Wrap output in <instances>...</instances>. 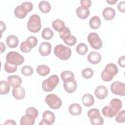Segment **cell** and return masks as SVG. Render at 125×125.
I'll return each mask as SVG.
<instances>
[{
    "label": "cell",
    "instance_id": "cell-16",
    "mask_svg": "<svg viewBox=\"0 0 125 125\" xmlns=\"http://www.w3.org/2000/svg\"><path fill=\"white\" fill-rule=\"evenodd\" d=\"M28 13L27 9L22 4L17 6L14 10V14L19 19L24 18Z\"/></svg>",
    "mask_w": 125,
    "mask_h": 125
},
{
    "label": "cell",
    "instance_id": "cell-5",
    "mask_svg": "<svg viewBox=\"0 0 125 125\" xmlns=\"http://www.w3.org/2000/svg\"><path fill=\"white\" fill-rule=\"evenodd\" d=\"M59 77L57 75H53L43 81L42 87L44 91L50 92L54 90L59 83Z\"/></svg>",
    "mask_w": 125,
    "mask_h": 125
},
{
    "label": "cell",
    "instance_id": "cell-32",
    "mask_svg": "<svg viewBox=\"0 0 125 125\" xmlns=\"http://www.w3.org/2000/svg\"><path fill=\"white\" fill-rule=\"evenodd\" d=\"M61 78L63 82L74 79V73L70 71H63L61 73Z\"/></svg>",
    "mask_w": 125,
    "mask_h": 125
},
{
    "label": "cell",
    "instance_id": "cell-35",
    "mask_svg": "<svg viewBox=\"0 0 125 125\" xmlns=\"http://www.w3.org/2000/svg\"><path fill=\"white\" fill-rule=\"evenodd\" d=\"M94 74L93 70L90 68H85L82 71V76L86 79H89L92 77Z\"/></svg>",
    "mask_w": 125,
    "mask_h": 125
},
{
    "label": "cell",
    "instance_id": "cell-20",
    "mask_svg": "<svg viewBox=\"0 0 125 125\" xmlns=\"http://www.w3.org/2000/svg\"><path fill=\"white\" fill-rule=\"evenodd\" d=\"M103 16L107 21H110L113 19L116 15V12L112 7H107L103 11Z\"/></svg>",
    "mask_w": 125,
    "mask_h": 125
},
{
    "label": "cell",
    "instance_id": "cell-3",
    "mask_svg": "<svg viewBox=\"0 0 125 125\" xmlns=\"http://www.w3.org/2000/svg\"><path fill=\"white\" fill-rule=\"evenodd\" d=\"M55 56L62 60L65 61L70 58L71 56V50L67 46L62 44L57 45L54 50Z\"/></svg>",
    "mask_w": 125,
    "mask_h": 125
},
{
    "label": "cell",
    "instance_id": "cell-14",
    "mask_svg": "<svg viewBox=\"0 0 125 125\" xmlns=\"http://www.w3.org/2000/svg\"><path fill=\"white\" fill-rule=\"evenodd\" d=\"M51 51V44L48 42H42L39 47V52L42 56H48Z\"/></svg>",
    "mask_w": 125,
    "mask_h": 125
},
{
    "label": "cell",
    "instance_id": "cell-27",
    "mask_svg": "<svg viewBox=\"0 0 125 125\" xmlns=\"http://www.w3.org/2000/svg\"><path fill=\"white\" fill-rule=\"evenodd\" d=\"M39 9L42 13H48L51 9V5L47 1L43 0L40 2L38 5Z\"/></svg>",
    "mask_w": 125,
    "mask_h": 125
},
{
    "label": "cell",
    "instance_id": "cell-43",
    "mask_svg": "<svg viewBox=\"0 0 125 125\" xmlns=\"http://www.w3.org/2000/svg\"><path fill=\"white\" fill-rule=\"evenodd\" d=\"M80 4L81 6L88 8L91 5V1L90 0H81Z\"/></svg>",
    "mask_w": 125,
    "mask_h": 125
},
{
    "label": "cell",
    "instance_id": "cell-26",
    "mask_svg": "<svg viewBox=\"0 0 125 125\" xmlns=\"http://www.w3.org/2000/svg\"><path fill=\"white\" fill-rule=\"evenodd\" d=\"M101 24V21L100 18L97 16H94L91 18L89 21L90 27L94 29H98Z\"/></svg>",
    "mask_w": 125,
    "mask_h": 125
},
{
    "label": "cell",
    "instance_id": "cell-8",
    "mask_svg": "<svg viewBox=\"0 0 125 125\" xmlns=\"http://www.w3.org/2000/svg\"><path fill=\"white\" fill-rule=\"evenodd\" d=\"M45 101L48 106L53 109H59L62 104L61 99L54 94L47 95L45 97Z\"/></svg>",
    "mask_w": 125,
    "mask_h": 125
},
{
    "label": "cell",
    "instance_id": "cell-15",
    "mask_svg": "<svg viewBox=\"0 0 125 125\" xmlns=\"http://www.w3.org/2000/svg\"><path fill=\"white\" fill-rule=\"evenodd\" d=\"M101 55L100 53L96 51H91L87 56L88 61L92 64L99 63L101 62Z\"/></svg>",
    "mask_w": 125,
    "mask_h": 125
},
{
    "label": "cell",
    "instance_id": "cell-38",
    "mask_svg": "<svg viewBox=\"0 0 125 125\" xmlns=\"http://www.w3.org/2000/svg\"><path fill=\"white\" fill-rule=\"evenodd\" d=\"M20 48L22 52L25 53H27L29 52L32 49L28 45L26 41H23L21 43L20 46Z\"/></svg>",
    "mask_w": 125,
    "mask_h": 125
},
{
    "label": "cell",
    "instance_id": "cell-36",
    "mask_svg": "<svg viewBox=\"0 0 125 125\" xmlns=\"http://www.w3.org/2000/svg\"><path fill=\"white\" fill-rule=\"evenodd\" d=\"M25 41L28 45L32 48L35 47L38 44L37 38L36 37L33 36L28 37Z\"/></svg>",
    "mask_w": 125,
    "mask_h": 125
},
{
    "label": "cell",
    "instance_id": "cell-39",
    "mask_svg": "<svg viewBox=\"0 0 125 125\" xmlns=\"http://www.w3.org/2000/svg\"><path fill=\"white\" fill-rule=\"evenodd\" d=\"M125 110H123L120 112H118L117 113L115 120L117 122L119 123H122L125 122Z\"/></svg>",
    "mask_w": 125,
    "mask_h": 125
},
{
    "label": "cell",
    "instance_id": "cell-44",
    "mask_svg": "<svg viewBox=\"0 0 125 125\" xmlns=\"http://www.w3.org/2000/svg\"><path fill=\"white\" fill-rule=\"evenodd\" d=\"M25 7V8L27 9L28 12H30V11H31L33 9V4L29 1H25L24 2L22 3Z\"/></svg>",
    "mask_w": 125,
    "mask_h": 125
},
{
    "label": "cell",
    "instance_id": "cell-2",
    "mask_svg": "<svg viewBox=\"0 0 125 125\" xmlns=\"http://www.w3.org/2000/svg\"><path fill=\"white\" fill-rule=\"evenodd\" d=\"M118 68L116 64L112 63H108L102 71L101 77L105 82H110L118 74Z\"/></svg>",
    "mask_w": 125,
    "mask_h": 125
},
{
    "label": "cell",
    "instance_id": "cell-13",
    "mask_svg": "<svg viewBox=\"0 0 125 125\" xmlns=\"http://www.w3.org/2000/svg\"><path fill=\"white\" fill-rule=\"evenodd\" d=\"M63 86L65 90L69 93L74 92L77 88V83L75 79L64 81Z\"/></svg>",
    "mask_w": 125,
    "mask_h": 125
},
{
    "label": "cell",
    "instance_id": "cell-45",
    "mask_svg": "<svg viewBox=\"0 0 125 125\" xmlns=\"http://www.w3.org/2000/svg\"><path fill=\"white\" fill-rule=\"evenodd\" d=\"M118 62L119 65L122 67L124 68L125 66V56L124 55L120 57L118 59Z\"/></svg>",
    "mask_w": 125,
    "mask_h": 125
},
{
    "label": "cell",
    "instance_id": "cell-24",
    "mask_svg": "<svg viewBox=\"0 0 125 125\" xmlns=\"http://www.w3.org/2000/svg\"><path fill=\"white\" fill-rule=\"evenodd\" d=\"M82 101L85 106L90 107L94 104L95 103V99L91 94L86 93L83 96Z\"/></svg>",
    "mask_w": 125,
    "mask_h": 125
},
{
    "label": "cell",
    "instance_id": "cell-9",
    "mask_svg": "<svg viewBox=\"0 0 125 125\" xmlns=\"http://www.w3.org/2000/svg\"><path fill=\"white\" fill-rule=\"evenodd\" d=\"M87 40L91 47L96 50L101 49L103 46V42L99 35L94 32L90 33L87 36Z\"/></svg>",
    "mask_w": 125,
    "mask_h": 125
},
{
    "label": "cell",
    "instance_id": "cell-33",
    "mask_svg": "<svg viewBox=\"0 0 125 125\" xmlns=\"http://www.w3.org/2000/svg\"><path fill=\"white\" fill-rule=\"evenodd\" d=\"M63 40L64 43L69 46H73L77 42V38L71 34L66 36Z\"/></svg>",
    "mask_w": 125,
    "mask_h": 125
},
{
    "label": "cell",
    "instance_id": "cell-10",
    "mask_svg": "<svg viewBox=\"0 0 125 125\" xmlns=\"http://www.w3.org/2000/svg\"><path fill=\"white\" fill-rule=\"evenodd\" d=\"M110 89L115 95L124 96L125 95V84L120 81H115L110 85Z\"/></svg>",
    "mask_w": 125,
    "mask_h": 125
},
{
    "label": "cell",
    "instance_id": "cell-40",
    "mask_svg": "<svg viewBox=\"0 0 125 125\" xmlns=\"http://www.w3.org/2000/svg\"><path fill=\"white\" fill-rule=\"evenodd\" d=\"M25 114H29L33 116L36 118L38 115V111L34 107H29L27 108L25 111Z\"/></svg>",
    "mask_w": 125,
    "mask_h": 125
},
{
    "label": "cell",
    "instance_id": "cell-23",
    "mask_svg": "<svg viewBox=\"0 0 125 125\" xmlns=\"http://www.w3.org/2000/svg\"><path fill=\"white\" fill-rule=\"evenodd\" d=\"M6 43L9 48H16L19 43V39L15 35H9L6 39Z\"/></svg>",
    "mask_w": 125,
    "mask_h": 125
},
{
    "label": "cell",
    "instance_id": "cell-4",
    "mask_svg": "<svg viewBox=\"0 0 125 125\" xmlns=\"http://www.w3.org/2000/svg\"><path fill=\"white\" fill-rule=\"evenodd\" d=\"M41 18L37 14L31 15L28 19L27 27L28 30L34 33H38L41 29Z\"/></svg>",
    "mask_w": 125,
    "mask_h": 125
},
{
    "label": "cell",
    "instance_id": "cell-7",
    "mask_svg": "<svg viewBox=\"0 0 125 125\" xmlns=\"http://www.w3.org/2000/svg\"><path fill=\"white\" fill-rule=\"evenodd\" d=\"M6 61L9 63L15 65L22 64L24 61V57L16 51H10L6 56Z\"/></svg>",
    "mask_w": 125,
    "mask_h": 125
},
{
    "label": "cell",
    "instance_id": "cell-19",
    "mask_svg": "<svg viewBox=\"0 0 125 125\" xmlns=\"http://www.w3.org/2000/svg\"><path fill=\"white\" fill-rule=\"evenodd\" d=\"M76 13L77 16L82 19H85L87 18L90 14L89 10L88 8L81 5L77 7L76 10Z\"/></svg>",
    "mask_w": 125,
    "mask_h": 125
},
{
    "label": "cell",
    "instance_id": "cell-18",
    "mask_svg": "<svg viewBox=\"0 0 125 125\" xmlns=\"http://www.w3.org/2000/svg\"><path fill=\"white\" fill-rule=\"evenodd\" d=\"M7 81L13 88L21 86L22 82L21 78L18 75H12L8 77Z\"/></svg>",
    "mask_w": 125,
    "mask_h": 125
},
{
    "label": "cell",
    "instance_id": "cell-17",
    "mask_svg": "<svg viewBox=\"0 0 125 125\" xmlns=\"http://www.w3.org/2000/svg\"><path fill=\"white\" fill-rule=\"evenodd\" d=\"M13 96L18 100L23 99L25 96V91L23 87L20 86L12 89Z\"/></svg>",
    "mask_w": 125,
    "mask_h": 125
},
{
    "label": "cell",
    "instance_id": "cell-46",
    "mask_svg": "<svg viewBox=\"0 0 125 125\" xmlns=\"http://www.w3.org/2000/svg\"><path fill=\"white\" fill-rule=\"evenodd\" d=\"M17 123H16V122L13 120H11V119H9L6 121V122L4 123V125H16Z\"/></svg>",
    "mask_w": 125,
    "mask_h": 125
},
{
    "label": "cell",
    "instance_id": "cell-49",
    "mask_svg": "<svg viewBox=\"0 0 125 125\" xmlns=\"http://www.w3.org/2000/svg\"><path fill=\"white\" fill-rule=\"evenodd\" d=\"M117 1H118V0H106V2H107V3H108L109 4H111V5L115 4Z\"/></svg>",
    "mask_w": 125,
    "mask_h": 125
},
{
    "label": "cell",
    "instance_id": "cell-30",
    "mask_svg": "<svg viewBox=\"0 0 125 125\" xmlns=\"http://www.w3.org/2000/svg\"><path fill=\"white\" fill-rule=\"evenodd\" d=\"M54 33L49 28L46 27L43 29L42 32V37L46 40H49L53 37Z\"/></svg>",
    "mask_w": 125,
    "mask_h": 125
},
{
    "label": "cell",
    "instance_id": "cell-47",
    "mask_svg": "<svg viewBox=\"0 0 125 125\" xmlns=\"http://www.w3.org/2000/svg\"><path fill=\"white\" fill-rule=\"evenodd\" d=\"M0 53H2L3 52L5 51V50L6 49V46L5 45L1 42H0Z\"/></svg>",
    "mask_w": 125,
    "mask_h": 125
},
{
    "label": "cell",
    "instance_id": "cell-29",
    "mask_svg": "<svg viewBox=\"0 0 125 125\" xmlns=\"http://www.w3.org/2000/svg\"><path fill=\"white\" fill-rule=\"evenodd\" d=\"M37 73L41 76H45L50 73V68L46 65H40L37 67Z\"/></svg>",
    "mask_w": 125,
    "mask_h": 125
},
{
    "label": "cell",
    "instance_id": "cell-6",
    "mask_svg": "<svg viewBox=\"0 0 125 125\" xmlns=\"http://www.w3.org/2000/svg\"><path fill=\"white\" fill-rule=\"evenodd\" d=\"M87 116L93 125H102L104 119L101 115L100 111L97 108H91L87 112Z\"/></svg>",
    "mask_w": 125,
    "mask_h": 125
},
{
    "label": "cell",
    "instance_id": "cell-25",
    "mask_svg": "<svg viewBox=\"0 0 125 125\" xmlns=\"http://www.w3.org/2000/svg\"><path fill=\"white\" fill-rule=\"evenodd\" d=\"M53 28L58 32H61L66 26L64 21L61 19H56L52 23Z\"/></svg>",
    "mask_w": 125,
    "mask_h": 125
},
{
    "label": "cell",
    "instance_id": "cell-1",
    "mask_svg": "<svg viewBox=\"0 0 125 125\" xmlns=\"http://www.w3.org/2000/svg\"><path fill=\"white\" fill-rule=\"evenodd\" d=\"M122 107V101L118 98H114L110 101V106L104 107L102 109V112L104 116L112 118L117 114Z\"/></svg>",
    "mask_w": 125,
    "mask_h": 125
},
{
    "label": "cell",
    "instance_id": "cell-22",
    "mask_svg": "<svg viewBox=\"0 0 125 125\" xmlns=\"http://www.w3.org/2000/svg\"><path fill=\"white\" fill-rule=\"evenodd\" d=\"M68 111L73 116H78L81 114L82 108L79 104L73 103L68 107Z\"/></svg>",
    "mask_w": 125,
    "mask_h": 125
},
{
    "label": "cell",
    "instance_id": "cell-37",
    "mask_svg": "<svg viewBox=\"0 0 125 125\" xmlns=\"http://www.w3.org/2000/svg\"><path fill=\"white\" fill-rule=\"evenodd\" d=\"M21 72L25 76H30L33 74L34 70L31 66L29 65H25L21 68Z\"/></svg>",
    "mask_w": 125,
    "mask_h": 125
},
{
    "label": "cell",
    "instance_id": "cell-34",
    "mask_svg": "<svg viewBox=\"0 0 125 125\" xmlns=\"http://www.w3.org/2000/svg\"><path fill=\"white\" fill-rule=\"evenodd\" d=\"M4 68L6 72L8 73H12L17 71L18 67L17 65L12 64L6 61V62L4 63Z\"/></svg>",
    "mask_w": 125,
    "mask_h": 125
},
{
    "label": "cell",
    "instance_id": "cell-12",
    "mask_svg": "<svg viewBox=\"0 0 125 125\" xmlns=\"http://www.w3.org/2000/svg\"><path fill=\"white\" fill-rule=\"evenodd\" d=\"M95 95L99 99H104L108 95V89L104 85H99L95 90Z\"/></svg>",
    "mask_w": 125,
    "mask_h": 125
},
{
    "label": "cell",
    "instance_id": "cell-31",
    "mask_svg": "<svg viewBox=\"0 0 125 125\" xmlns=\"http://www.w3.org/2000/svg\"><path fill=\"white\" fill-rule=\"evenodd\" d=\"M76 50L79 55H84L88 51V47L85 43H80L76 46Z\"/></svg>",
    "mask_w": 125,
    "mask_h": 125
},
{
    "label": "cell",
    "instance_id": "cell-48",
    "mask_svg": "<svg viewBox=\"0 0 125 125\" xmlns=\"http://www.w3.org/2000/svg\"><path fill=\"white\" fill-rule=\"evenodd\" d=\"M0 30L1 32V34H2V33L3 32H4L6 29V25H5V23L2 21H0Z\"/></svg>",
    "mask_w": 125,
    "mask_h": 125
},
{
    "label": "cell",
    "instance_id": "cell-42",
    "mask_svg": "<svg viewBox=\"0 0 125 125\" xmlns=\"http://www.w3.org/2000/svg\"><path fill=\"white\" fill-rule=\"evenodd\" d=\"M117 8L120 12L124 13L125 12V1L124 0L120 1L117 5Z\"/></svg>",
    "mask_w": 125,
    "mask_h": 125
},
{
    "label": "cell",
    "instance_id": "cell-41",
    "mask_svg": "<svg viewBox=\"0 0 125 125\" xmlns=\"http://www.w3.org/2000/svg\"><path fill=\"white\" fill-rule=\"evenodd\" d=\"M69 35H71V31L67 27H65L61 32H59L60 37L62 40H63L66 36Z\"/></svg>",
    "mask_w": 125,
    "mask_h": 125
},
{
    "label": "cell",
    "instance_id": "cell-28",
    "mask_svg": "<svg viewBox=\"0 0 125 125\" xmlns=\"http://www.w3.org/2000/svg\"><path fill=\"white\" fill-rule=\"evenodd\" d=\"M10 88V84L8 81L1 80L0 81V94L1 95L7 94Z\"/></svg>",
    "mask_w": 125,
    "mask_h": 125
},
{
    "label": "cell",
    "instance_id": "cell-21",
    "mask_svg": "<svg viewBox=\"0 0 125 125\" xmlns=\"http://www.w3.org/2000/svg\"><path fill=\"white\" fill-rule=\"evenodd\" d=\"M36 118L31 114H25L20 119L21 125H33Z\"/></svg>",
    "mask_w": 125,
    "mask_h": 125
},
{
    "label": "cell",
    "instance_id": "cell-11",
    "mask_svg": "<svg viewBox=\"0 0 125 125\" xmlns=\"http://www.w3.org/2000/svg\"><path fill=\"white\" fill-rule=\"evenodd\" d=\"M55 121V116L54 113L49 110H45L42 114V120L39 125H51Z\"/></svg>",
    "mask_w": 125,
    "mask_h": 125
}]
</instances>
